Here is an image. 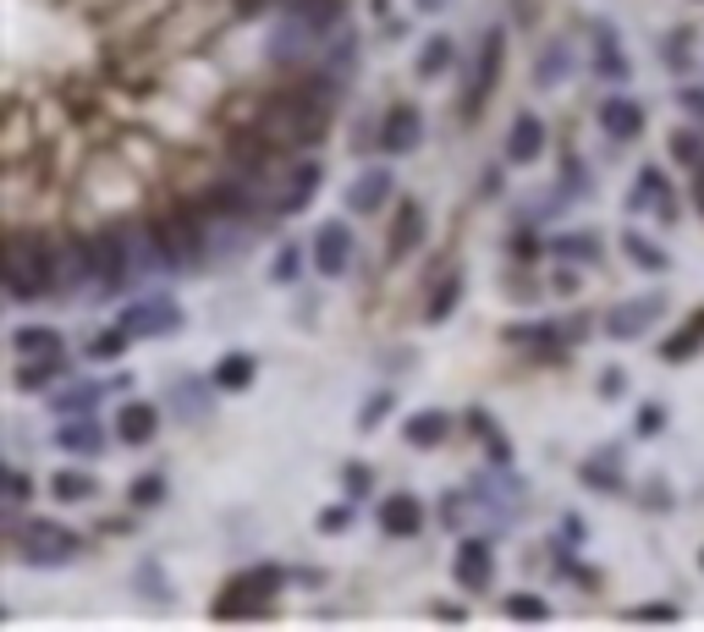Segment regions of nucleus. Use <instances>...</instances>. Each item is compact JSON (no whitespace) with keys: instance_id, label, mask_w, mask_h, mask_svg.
<instances>
[{"instance_id":"nucleus-1","label":"nucleus","mask_w":704,"mask_h":632,"mask_svg":"<svg viewBox=\"0 0 704 632\" xmlns=\"http://www.w3.org/2000/svg\"><path fill=\"white\" fill-rule=\"evenodd\" d=\"M83 253V280L100 291V297H122L127 280L138 275V248H133V231H100L89 242H78Z\"/></svg>"},{"instance_id":"nucleus-2","label":"nucleus","mask_w":704,"mask_h":632,"mask_svg":"<svg viewBox=\"0 0 704 632\" xmlns=\"http://www.w3.org/2000/svg\"><path fill=\"white\" fill-rule=\"evenodd\" d=\"M12 544H18V561H23V566H67V561H78V550H83V539H78L67 522H50V517L18 522V528H12Z\"/></svg>"},{"instance_id":"nucleus-3","label":"nucleus","mask_w":704,"mask_h":632,"mask_svg":"<svg viewBox=\"0 0 704 632\" xmlns=\"http://www.w3.org/2000/svg\"><path fill=\"white\" fill-rule=\"evenodd\" d=\"M50 286H56V253L45 242H34V237H18L7 248V291H12V302H34Z\"/></svg>"},{"instance_id":"nucleus-4","label":"nucleus","mask_w":704,"mask_h":632,"mask_svg":"<svg viewBox=\"0 0 704 632\" xmlns=\"http://www.w3.org/2000/svg\"><path fill=\"white\" fill-rule=\"evenodd\" d=\"M275 588H281V566H248V572H237V577L220 588L215 616H220V621L264 616V610H270V599H275Z\"/></svg>"},{"instance_id":"nucleus-5","label":"nucleus","mask_w":704,"mask_h":632,"mask_svg":"<svg viewBox=\"0 0 704 632\" xmlns=\"http://www.w3.org/2000/svg\"><path fill=\"white\" fill-rule=\"evenodd\" d=\"M501 61H507V28H501V23H490V28H485V39H479L474 72H468V83H463V116H479V111H485L490 89L501 83Z\"/></svg>"},{"instance_id":"nucleus-6","label":"nucleus","mask_w":704,"mask_h":632,"mask_svg":"<svg viewBox=\"0 0 704 632\" xmlns=\"http://www.w3.org/2000/svg\"><path fill=\"white\" fill-rule=\"evenodd\" d=\"M666 313V291H644V297H627L605 313V336L611 342H644Z\"/></svg>"},{"instance_id":"nucleus-7","label":"nucleus","mask_w":704,"mask_h":632,"mask_svg":"<svg viewBox=\"0 0 704 632\" xmlns=\"http://www.w3.org/2000/svg\"><path fill=\"white\" fill-rule=\"evenodd\" d=\"M122 325H127L133 336L160 342V336H177V331H182V308H177L171 297L149 291V297H133V302L122 308Z\"/></svg>"},{"instance_id":"nucleus-8","label":"nucleus","mask_w":704,"mask_h":632,"mask_svg":"<svg viewBox=\"0 0 704 632\" xmlns=\"http://www.w3.org/2000/svg\"><path fill=\"white\" fill-rule=\"evenodd\" d=\"M319 39H325L319 23L281 12V23L270 28V61H275V67H297V61H308V50H314Z\"/></svg>"},{"instance_id":"nucleus-9","label":"nucleus","mask_w":704,"mask_h":632,"mask_svg":"<svg viewBox=\"0 0 704 632\" xmlns=\"http://www.w3.org/2000/svg\"><path fill=\"white\" fill-rule=\"evenodd\" d=\"M308 258H314V269L325 280H341L352 269V226L347 220H325L314 231V242H308Z\"/></svg>"},{"instance_id":"nucleus-10","label":"nucleus","mask_w":704,"mask_h":632,"mask_svg":"<svg viewBox=\"0 0 704 632\" xmlns=\"http://www.w3.org/2000/svg\"><path fill=\"white\" fill-rule=\"evenodd\" d=\"M270 116V127L286 138V143H314L319 133H325V105H314L308 94L303 100H281L275 111H264Z\"/></svg>"},{"instance_id":"nucleus-11","label":"nucleus","mask_w":704,"mask_h":632,"mask_svg":"<svg viewBox=\"0 0 704 632\" xmlns=\"http://www.w3.org/2000/svg\"><path fill=\"white\" fill-rule=\"evenodd\" d=\"M452 577H457V588L485 594L496 583V550H490V539H463L457 555H452Z\"/></svg>"},{"instance_id":"nucleus-12","label":"nucleus","mask_w":704,"mask_h":632,"mask_svg":"<svg viewBox=\"0 0 704 632\" xmlns=\"http://www.w3.org/2000/svg\"><path fill=\"white\" fill-rule=\"evenodd\" d=\"M424 143V116L419 105H391L386 122H381V149L386 154H413Z\"/></svg>"},{"instance_id":"nucleus-13","label":"nucleus","mask_w":704,"mask_h":632,"mask_svg":"<svg viewBox=\"0 0 704 632\" xmlns=\"http://www.w3.org/2000/svg\"><path fill=\"white\" fill-rule=\"evenodd\" d=\"M600 133L616 138V143H633V138L644 133V105H638L633 94H611V100L600 105Z\"/></svg>"},{"instance_id":"nucleus-14","label":"nucleus","mask_w":704,"mask_h":632,"mask_svg":"<svg viewBox=\"0 0 704 632\" xmlns=\"http://www.w3.org/2000/svg\"><path fill=\"white\" fill-rule=\"evenodd\" d=\"M391 193H397V176L386 165H370L359 182L347 187V204H352V215H375V209H386Z\"/></svg>"},{"instance_id":"nucleus-15","label":"nucleus","mask_w":704,"mask_h":632,"mask_svg":"<svg viewBox=\"0 0 704 632\" xmlns=\"http://www.w3.org/2000/svg\"><path fill=\"white\" fill-rule=\"evenodd\" d=\"M545 154V122L534 111H518L512 133H507V165H534Z\"/></svg>"},{"instance_id":"nucleus-16","label":"nucleus","mask_w":704,"mask_h":632,"mask_svg":"<svg viewBox=\"0 0 704 632\" xmlns=\"http://www.w3.org/2000/svg\"><path fill=\"white\" fill-rule=\"evenodd\" d=\"M319 160H297L292 171H286V182L275 187V215H297L308 198H314V187H319Z\"/></svg>"},{"instance_id":"nucleus-17","label":"nucleus","mask_w":704,"mask_h":632,"mask_svg":"<svg viewBox=\"0 0 704 632\" xmlns=\"http://www.w3.org/2000/svg\"><path fill=\"white\" fill-rule=\"evenodd\" d=\"M424 231H430L424 204H419V198H402V204H397V220H391V258H408V253L424 242Z\"/></svg>"},{"instance_id":"nucleus-18","label":"nucleus","mask_w":704,"mask_h":632,"mask_svg":"<svg viewBox=\"0 0 704 632\" xmlns=\"http://www.w3.org/2000/svg\"><path fill=\"white\" fill-rule=\"evenodd\" d=\"M381 528H386L391 539H413V533L424 528V501L408 495V490H402V495H386V501H381Z\"/></svg>"},{"instance_id":"nucleus-19","label":"nucleus","mask_w":704,"mask_h":632,"mask_svg":"<svg viewBox=\"0 0 704 632\" xmlns=\"http://www.w3.org/2000/svg\"><path fill=\"white\" fill-rule=\"evenodd\" d=\"M56 440H61V451H72V457H100V451H105V429H100L94 413H72V418L56 429Z\"/></svg>"},{"instance_id":"nucleus-20","label":"nucleus","mask_w":704,"mask_h":632,"mask_svg":"<svg viewBox=\"0 0 704 632\" xmlns=\"http://www.w3.org/2000/svg\"><path fill=\"white\" fill-rule=\"evenodd\" d=\"M160 435V413L149 407V402H127L122 413H116V440L122 446H149Z\"/></svg>"},{"instance_id":"nucleus-21","label":"nucleus","mask_w":704,"mask_h":632,"mask_svg":"<svg viewBox=\"0 0 704 632\" xmlns=\"http://www.w3.org/2000/svg\"><path fill=\"white\" fill-rule=\"evenodd\" d=\"M209 386H215V380H209ZM209 386H204V380H193V375H182V380H171L166 402L177 407V418L198 424V418H209Z\"/></svg>"},{"instance_id":"nucleus-22","label":"nucleus","mask_w":704,"mask_h":632,"mask_svg":"<svg viewBox=\"0 0 704 632\" xmlns=\"http://www.w3.org/2000/svg\"><path fill=\"white\" fill-rule=\"evenodd\" d=\"M446 435H452V413H441V407H424V413H413V418L402 424V440H408V446H419V451L441 446Z\"/></svg>"},{"instance_id":"nucleus-23","label":"nucleus","mask_w":704,"mask_h":632,"mask_svg":"<svg viewBox=\"0 0 704 632\" xmlns=\"http://www.w3.org/2000/svg\"><path fill=\"white\" fill-rule=\"evenodd\" d=\"M572 61H578V56H572V39H550L545 56H540V67H534V83H540V89H561V83L572 78Z\"/></svg>"},{"instance_id":"nucleus-24","label":"nucleus","mask_w":704,"mask_h":632,"mask_svg":"<svg viewBox=\"0 0 704 632\" xmlns=\"http://www.w3.org/2000/svg\"><path fill=\"white\" fill-rule=\"evenodd\" d=\"M622 446H605V451H594L589 462H583V484L589 490H605V495H616L622 490Z\"/></svg>"},{"instance_id":"nucleus-25","label":"nucleus","mask_w":704,"mask_h":632,"mask_svg":"<svg viewBox=\"0 0 704 632\" xmlns=\"http://www.w3.org/2000/svg\"><path fill=\"white\" fill-rule=\"evenodd\" d=\"M594 72L605 78V83H622L633 67H627V50L616 45V34L611 28H594Z\"/></svg>"},{"instance_id":"nucleus-26","label":"nucleus","mask_w":704,"mask_h":632,"mask_svg":"<svg viewBox=\"0 0 704 632\" xmlns=\"http://www.w3.org/2000/svg\"><path fill=\"white\" fill-rule=\"evenodd\" d=\"M253 375H259V358H253V353H226L209 380H215V391H248Z\"/></svg>"},{"instance_id":"nucleus-27","label":"nucleus","mask_w":704,"mask_h":632,"mask_svg":"<svg viewBox=\"0 0 704 632\" xmlns=\"http://www.w3.org/2000/svg\"><path fill=\"white\" fill-rule=\"evenodd\" d=\"M699 347H704V308H699V313H688V320H682V331H677L671 342H660V358H671V364H688Z\"/></svg>"},{"instance_id":"nucleus-28","label":"nucleus","mask_w":704,"mask_h":632,"mask_svg":"<svg viewBox=\"0 0 704 632\" xmlns=\"http://www.w3.org/2000/svg\"><path fill=\"white\" fill-rule=\"evenodd\" d=\"M666 198H671V182H666L655 165H644V171H638V187H633V198H627V204H633V209H660V215H671V204H666Z\"/></svg>"},{"instance_id":"nucleus-29","label":"nucleus","mask_w":704,"mask_h":632,"mask_svg":"<svg viewBox=\"0 0 704 632\" xmlns=\"http://www.w3.org/2000/svg\"><path fill=\"white\" fill-rule=\"evenodd\" d=\"M622 253H627L638 269H649V275H666V264H671V258H666V248H655L644 231H622Z\"/></svg>"},{"instance_id":"nucleus-30","label":"nucleus","mask_w":704,"mask_h":632,"mask_svg":"<svg viewBox=\"0 0 704 632\" xmlns=\"http://www.w3.org/2000/svg\"><path fill=\"white\" fill-rule=\"evenodd\" d=\"M61 375V353H45V358H23L18 369V391H50Z\"/></svg>"},{"instance_id":"nucleus-31","label":"nucleus","mask_w":704,"mask_h":632,"mask_svg":"<svg viewBox=\"0 0 704 632\" xmlns=\"http://www.w3.org/2000/svg\"><path fill=\"white\" fill-rule=\"evenodd\" d=\"M550 253H556V258L594 264V258H600V237H594V231H561V237H550Z\"/></svg>"},{"instance_id":"nucleus-32","label":"nucleus","mask_w":704,"mask_h":632,"mask_svg":"<svg viewBox=\"0 0 704 632\" xmlns=\"http://www.w3.org/2000/svg\"><path fill=\"white\" fill-rule=\"evenodd\" d=\"M12 347H18V358H45V353H61V331H50V325H23V331L12 336Z\"/></svg>"},{"instance_id":"nucleus-33","label":"nucleus","mask_w":704,"mask_h":632,"mask_svg":"<svg viewBox=\"0 0 704 632\" xmlns=\"http://www.w3.org/2000/svg\"><path fill=\"white\" fill-rule=\"evenodd\" d=\"M452 56H457V45L446 39V34H435V39H424V50H419V78L424 83H435L446 67H452Z\"/></svg>"},{"instance_id":"nucleus-34","label":"nucleus","mask_w":704,"mask_h":632,"mask_svg":"<svg viewBox=\"0 0 704 632\" xmlns=\"http://www.w3.org/2000/svg\"><path fill=\"white\" fill-rule=\"evenodd\" d=\"M319 67H325V78H330V83H341L352 67H359V39H347V34H341V39L325 50V61H319Z\"/></svg>"},{"instance_id":"nucleus-35","label":"nucleus","mask_w":704,"mask_h":632,"mask_svg":"<svg viewBox=\"0 0 704 632\" xmlns=\"http://www.w3.org/2000/svg\"><path fill=\"white\" fill-rule=\"evenodd\" d=\"M94 402H100V386H94V380H78V386L56 391V413H61V418H72V413H94Z\"/></svg>"},{"instance_id":"nucleus-36","label":"nucleus","mask_w":704,"mask_h":632,"mask_svg":"<svg viewBox=\"0 0 704 632\" xmlns=\"http://www.w3.org/2000/svg\"><path fill=\"white\" fill-rule=\"evenodd\" d=\"M50 495H56V501H94L100 484H94V473H72V468H67V473L50 479Z\"/></svg>"},{"instance_id":"nucleus-37","label":"nucleus","mask_w":704,"mask_h":632,"mask_svg":"<svg viewBox=\"0 0 704 632\" xmlns=\"http://www.w3.org/2000/svg\"><path fill=\"white\" fill-rule=\"evenodd\" d=\"M457 297H463V275H446V280L435 286V297L424 302V320H446V313L457 308Z\"/></svg>"},{"instance_id":"nucleus-38","label":"nucleus","mask_w":704,"mask_h":632,"mask_svg":"<svg viewBox=\"0 0 704 632\" xmlns=\"http://www.w3.org/2000/svg\"><path fill=\"white\" fill-rule=\"evenodd\" d=\"M127 501H133V506H160V501H166V473H144V479L127 490Z\"/></svg>"},{"instance_id":"nucleus-39","label":"nucleus","mask_w":704,"mask_h":632,"mask_svg":"<svg viewBox=\"0 0 704 632\" xmlns=\"http://www.w3.org/2000/svg\"><path fill=\"white\" fill-rule=\"evenodd\" d=\"M671 149H677V160H682L688 171H699V176H704V138H699V133H677V138H671Z\"/></svg>"},{"instance_id":"nucleus-40","label":"nucleus","mask_w":704,"mask_h":632,"mask_svg":"<svg viewBox=\"0 0 704 632\" xmlns=\"http://www.w3.org/2000/svg\"><path fill=\"white\" fill-rule=\"evenodd\" d=\"M297 269H303V248H297V242H286V248H281V258H275V280H281V286H292V280H297Z\"/></svg>"},{"instance_id":"nucleus-41","label":"nucleus","mask_w":704,"mask_h":632,"mask_svg":"<svg viewBox=\"0 0 704 632\" xmlns=\"http://www.w3.org/2000/svg\"><path fill=\"white\" fill-rule=\"evenodd\" d=\"M391 402H397L391 391H375V397L364 402V418H359V429H381V418L391 413Z\"/></svg>"},{"instance_id":"nucleus-42","label":"nucleus","mask_w":704,"mask_h":632,"mask_svg":"<svg viewBox=\"0 0 704 632\" xmlns=\"http://www.w3.org/2000/svg\"><path fill=\"white\" fill-rule=\"evenodd\" d=\"M23 501H29V479L12 468V473H7V517H12V528H18V512H23Z\"/></svg>"},{"instance_id":"nucleus-43","label":"nucleus","mask_w":704,"mask_h":632,"mask_svg":"<svg viewBox=\"0 0 704 632\" xmlns=\"http://www.w3.org/2000/svg\"><path fill=\"white\" fill-rule=\"evenodd\" d=\"M507 616H512V621H545V616H550V605H545V599H523V594H518V599H507Z\"/></svg>"},{"instance_id":"nucleus-44","label":"nucleus","mask_w":704,"mask_h":632,"mask_svg":"<svg viewBox=\"0 0 704 632\" xmlns=\"http://www.w3.org/2000/svg\"><path fill=\"white\" fill-rule=\"evenodd\" d=\"M341 484H347V495H352V501H359V495H370V490H375L370 468H359V462H347V468H341Z\"/></svg>"},{"instance_id":"nucleus-45","label":"nucleus","mask_w":704,"mask_h":632,"mask_svg":"<svg viewBox=\"0 0 704 632\" xmlns=\"http://www.w3.org/2000/svg\"><path fill=\"white\" fill-rule=\"evenodd\" d=\"M352 517H359V506H330V512L319 517V533H347Z\"/></svg>"},{"instance_id":"nucleus-46","label":"nucleus","mask_w":704,"mask_h":632,"mask_svg":"<svg viewBox=\"0 0 704 632\" xmlns=\"http://www.w3.org/2000/svg\"><path fill=\"white\" fill-rule=\"evenodd\" d=\"M666 429V407L660 402H644L638 407V435H660Z\"/></svg>"},{"instance_id":"nucleus-47","label":"nucleus","mask_w":704,"mask_h":632,"mask_svg":"<svg viewBox=\"0 0 704 632\" xmlns=\"http://www.w3.org/2000/svg\"><path fill=\"white\" fill-rule=\"evenodd\" d=\"M512 253H518V258H540L545 248H540V237H534V231H518V237H512Z\"/></svg>"},{"instance_id":"nucleus-48","label":"nucleus","mask_w":704,"mask_h":632,"mask_svg":"<svg viewBox=\"0 0 704 632\" xmlns=\"http://www.w3.org/2000/svg\"><path fill=\"white\" fill-rule=\"evenodd\" d=\"M138 577L149 583V599L160 605V599H166V583H160V566H155V561H144V566H138Z\"/></svg>"},{"instance_id":"nucleus-49","label":"nucleus","mask_w":704,"mask_h":632,"mask_svg":"<svg viewBox=\"0 0 704 632\" xmlns=\"http://www.w3.org/2000/svg\"><path fill=\"white\" fill-rule=\"evenodd\" d=\"M682 50H688V34H671V39H666V56H671V72H688V61H682Z\"/></svg>"},{"instance_id":"nucleus-50","label":"nucleus","mask_w":704,"mask_h":632,"mask_svg":"<svg viewBox=\"0 0 704 632\" xmlns=\"http://www.w3.org/2000/svg\"><path fill=\"white\" fill-rule=\"evenodd\" d=\"M627 391V375L622 369H605V380H600V397H622Z\"/></svg>"},{"instance_id":"nucleus-51","label":"nucleus","mask_w":704,"mask_h":632,"mask_svg":"<svg viewBox=\"0 0 704 632\" xmlns=\"http://www.w3.org/2000/svg\"><path fill=\"white\" fill-rule=\"evenodd\" d=\"M644 501H649V512H671V490H666V484H649Z\"/></svg>"},{"instance_id":"nucleus-52","label":"nucleus","mask_w":704,"mask_h":632,"mask_svg":"<svg viewBox=\"0 0 704 632\" xmlns=\"http://www.w3.org/2000/svg\"><path fill=\"white\" fill-rule=\"evenodd\" d=\"M441 506H446V512H441V522H446V528H457V522H463V495H446Z\"/></svg>"},{"instance_id":"nucleus-53","label":"nucleus","mask_w":704,"mask_h":632,"mask_svg":"<svg viewBox=\"0 0 704 632\" xmlns=\"http://www.w3.org/2000/svg\"><path fill=\"white\" fill-rule=\"evenodd\" d=\"M638 621H677V610L671 605H644V610H633Z\"/></svg>"},{"instance_id":"nucleus-54","label":"nucleus","mask_w":704,"mask_h":632,"mask_svg":"<svg viewBox=\"0 0 704 632\" xmlns=\"http://www.w3.org/2000/svg\"><path fill=\"white\" fill-rule=\"evenodd\" d=\"M682 111L704 122V89H682Z\"/></svg>"},{"instance_id":"nucleus-55","label":"nucleus","mask_w":704,"mask_h":632,"mask_svg":"<svg viewBox=\"0 0 704 632\" xmlns=\"http://www.w3.org/2000/svg\"><path fill=\"white\" fill-rule=\"evenodd\" d=\"M413 7H419V12H430V18H435V12H446V7H452V0H413Z\"/></svg>"},{"instance_id":"nucleus-56","label":"nucleus","mask_w":704,"mask_h":632,"mask_svg":"<svg viewBox=\"0 0 704 632\" xmlns=\"http://www.w3.org/2000/svg\"><path fill=\"white\" fill-rule=\"evenodd\" d=\"M699 215H704V176H699Z\"/></svg>"}]
</instances>
